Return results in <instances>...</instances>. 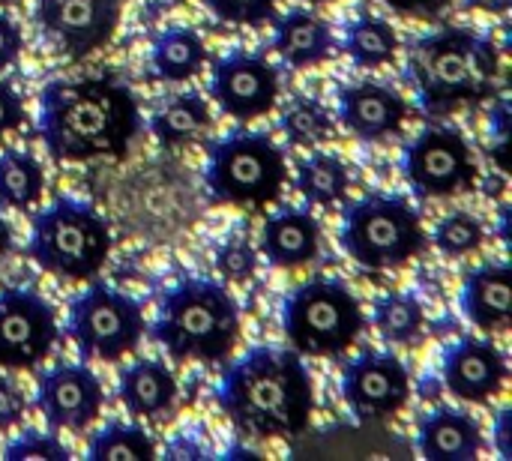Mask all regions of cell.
Instances as JSON below:
<instances>
[{
    "label": "cell",
    "mask_w": 512,
    "mask_h": 461,
    "mask_svg": "<svg viewBox=\"0 0 512 461\" xmlns=\"http://www.w3.org/2000/svg\"><path fill=\"white\" fill-rule=\"evenodd\" d=\"M216 402L243 438L285 441L309 429L315 387L294 348L255 345L225 369Z\"/></svg>",
    "instance_id": "2"
},
{
    "label": "cell",
    "mask_w": 512,
    "mask_h": 461,
    "mask_svg": "<svg viewBox=\"0 0 512 461\" xmlns=\"http://www.w3.org/2000/svg\"><path fill=\"white\" fill-rule=\"evenodd\" d=\"M12 249V225L3 219V213H0V258L6 255Z\"/></svg>",
    "instance_id": "42"
},
{
    "label": "cell",
    "mask_w": 512,
    "mask_h": 461,
    "mask_svg": "<svg viewBox=\"0 0 512 461\" xmlns=\"http://www.w3.org/2000/svg\"><path fill=\"white\" fill-rule=\"evenodd\" d=\"M204 450L189 444V438H171L168 450H165V459H201Z\"/></svg>",
    "instance_id": "41"
},
{
    "label": "cell",
    "mask_w": 512,
    "mask_h": 461,
    "mask_svg": "<svg viewBox=\"0 0 512 461\" xmlns=\"http://www.w3.org/2000/svg\"><path fill=\"white\" fill-rule=\"evenodd\" d=\"M138 132V99L114 75L54 78L39 93L36 135L57 162H120Z\"/></svg>",
    "instance_id": "1"
},
{
    "label": "cell",
    "mask_w": 512,
    "mask_h": 461,
    "mask_svg": "<svg viewBox=\"0 0 512 461\" xmlns=\"http://www.w3.org/2000/svg\"><path fill=\"white\" fill-rule=\"evenodd\" d=\"M45 195L42 162L27 150H0V207L27 213Z\"/></svg>",
    "instance_id": "27"
},
{
    "label": "cell",
    "mask_w": 512,
    "mask_h": 461,
    "mask_svg": "<svg viewBox=\"0 0 512 461\" xmlns=\"http://www.w3.org/2000/svg\"><path fill=\"white\" fill-rule=\"evenodd\" d=\"M285 183V150L267 132L234 129L207 147L204 186L213 204L261 210L282 198Z\"/></svg>",
    "instance_id": "6"
},
{
    "label": "cell",
    "mask_w": 512,
    "mask_h": 461,
    "mask_svg": "<svg viewBox=\"0 0 512 461\" xmlns=\"http://www.w3.org/2000/svg\"><path fill=\"white\" fill-rule=\"evenodd\" d=\"M420 390H423V393H420L423 399H435V396H441V393H438V390H441V381H429V378H426V381H420Z\"/></svg>",
    "instance_id": "43"
},
{
    "label": "cell",
    "mask_w": 512,
    "mask_h": 461,
    "mask_svg": "<svg viewBox=\"0 0 512 461\" xmlns=\"http://www.w3.org/2000/svg\"><path fill=\"white\" fill-rule=\"evenodd\" d=\"M144 333L147 321L141 303L105 282H93L69 300L66 336L87 363H120L138 351Z\"/></svg>",
    "instance_id": "9"
},
{
    "label": "cell",
    "mask_w": 512,
    "mask_h": 461,
    "mask_svg": "<svg viewBox=\"0 0 512 461\" xmlns=\"http://www.w3.org/2000/svg\"><path fill=\"white\" fill-rule=\"evenodd\" d=\"M510 300V267L504 261H489L465 273L459 306L477 330L504 333L510 327Z\"/></svg>",
    "instance_id": "20"
},
{
    "label": "cell",
    "mask_w": 512,
    "mask_h": 461,
    "mask_svg": "<svg viewBox=\"0 0 512 461\" xmlns=\"http://www.w3.org/2000/svg\"><path fill=\"white\" fill-rule=\"evenodd\" d=\"M444 390H450L459 402L486 405L504 393L510 366L504 351L483 336H462L450 342L441 354Z\"/></svg>",
    "instance_id": "16"
},
{
    "label": "cell",
    "mask_w": 512,
    "mask_h": 461,
    "mask_svg": "<svg viewBox=\"0 0 512 461\" xmlns=\"http://www.w3.org/2000/svg\"><path fill=\"white\" fill-rule=\"evenodd\" d=\"M228 459H261L258 453H252V450H231L228 453Z\"/></svg>",
    "instance_id": "44"
},
{
    "label": "cell",
    "mask_w": 512,
    "mask_h": 461,
    "mask_svg": "<svg viewBox=\"0 0 512 461\" xmlns=\"http://www.w3.org/2000/svg\"><path fill=\"white\" fill-rule=\"evenodd\" d=\"M114 237L105 216L78 198L60 195L30 219L27 252L39 270L66 282H93L111 255Z\"/></svg>",
    "instance_id": "5"
},
{
    "label": "cell",
    "mask_w": 512,
    "mask_h": 461,
    "mask_svg": "<svg viewBox=\"0 0 512 461\" xmlns=\"http://www.w3.org/2000/svg\"><path fill=\"white\" fill-rule=\"evenodd\" d=\"M24 117H27V111H24L18 90L6 78H0V144L9 132H15L24 123Z\"/></svg>",
    "instance_id": "37"
},
{
    "label": "cell",
    "mask_w": 512,
    "mask_h": 461,
    "mask_svg": "<svg viewBox=\"0 0 512 461\" xmlns=\"http://www.w3.org/2000/svg\"><path fill=\"white\" fill-rule=\"evenodd\" d=\"M339 243L366 270H396L429 249V234L408 198L369 195L345 207Z\"/></svg>",
    "instance_id": "8"
},
{
    "label": "cell",
    "mask_w": 512,
    "mask_h": 461,
    "mask_svg": "<svg viewBox=\"0 0 512 461\" xmlns=\"http://www.w3.org/2000/svg\"><path fill=\"white\" fill-rule=\"evenodd\" d=\"M336 114L360 141H384L405 129L411 108L399 90L375 81H357L336 90Z\"/></svg>",
    "instance_id": "17"
},
{
    "label": "cell",
    "mask_w": 512,
    "mask_h": 461,
    "mask_svg": "<svg viewBox=\"0 0 512 461\" xmlns=\"http://www.w3.org/2000/svg\"><path fill=\"white\" fill-rule=\"evenodd\" d=\"M36 411L51 432H84L105 408V390L84 363H60L36 378Z\"/></svg>",
    "instance_id": "15"
},
{
    "label": "cell",
    "mask_w": 512,
    "mask_h": 461,
    "mask_svg": "<svg viewBox=\"0 0 512 461\" xmlns=\"http://www.w3.org/2000/svg\"><path fill=\"white\" fill-rule=\"evenodd\" d=\"M345 54L351 57L354 66L360 69H381L390 66L399 57L402 39L396 27L378 15H360L345 24Z\"/></svg>",
    "instance_id": "26"
},
{
    "label": "cell",
    "mask_w": 512,
    "mask_h": 461,
    "mask_svg": "<svg viewBox=\"0 0 512 461\" xmlns=\"http://www.w3.org/2000/svg\"><path fill=\"white\" fill-rule=\"evenodd\" d=\"M210 126H213L210 102L195 90L162 99L150 117V132L162 147H183L195 141L201 132H207Z\"/></svg>",
    "instance_id": "23"
},
{
    "label": "cell",
    "mask_w": 512,
    "mask_h": 461,
    "mask_svg": "<svg viewBox=\"0 0 512 461\" xmlns=\"http://www.w3.org/2000/svg\"><path fill=\"white\" fill-rule=\"evenodd\" d=\"M294 189L312 207H336L351 192V171L339 156L327 150H315L297 162Z\"/></svg>",
    "instance_id": "25"
},
{
    "label": "cell",
    "mask_w": 512,
    "mask_h": 461,
    "mask_svg": "<svg viewBox=\"0 0 512 461\" xmlns=\"http://www.w3.org/2000/svg\"><path fill=\"white\" fill-rule=\"evenodd\" d=\"M273 51L291 69H312L333 57L336 36L330 21L312 9H291L273 18Z\"/></svg>",
    "instance_id": "21"
},
{
    "label": "cell",
    "mask_w": 512,
    "mask_h": 461,
    "mask_svg": "<svg viewBox=\"0 0 512 461\" xmlns=\"http://www.w3.org/2000/svg\"><path fill=\"white\" fill-rule=\"evenodd\" d=\"M117 399L135 420H162L177 402V378L162 360H135L120 369Z\"/></svg>",
    "instance_id": "22"
},
{
    "label": "cell",
    "mask_w": 512,
    "mask_h": 461,
    "mask_svg": "<svg viewBox=\"0 0 512 461\" xmlns=\"http://www.w3.org/2000/svg\"><path fill=\"white\" fill-rule=\"evenodd\" d=\"M15 3H21V0H0V6H15Z\"/></svg>",
    "instance_id": "46"
},
{
    "label": "cell",
    "mask_w": 512,
    "mask_h": 461,
    "mask_svg": "<svg viewBox=\"0 0 512 461\" xmlns=\"http://www.w3.org/2000/svg\"><path fill=\"white\" fill-rule=\"evenodd\" d=\"M417 453L426 461H477L483 456L480 423L450 405L432 408L417 423Z\"/></svg>",
    "instance_id": "19"
},
{
    "label": "cell",
    "mask_w": 512,
    "mask_h": 461,
    "mask_svg": "<svg viewBox=\"0 0 512 461\" xmlns=\"http://www.w3.org/2000/svg\"><path fill=\"white\" fill-rule=\"evenodd\" d=\"M507 126H510V105H507L504 96H498L495 105H492V111H489V132H492V138H495V144H492V159L498 162L501 174L510 171V165H507Z\"/></svg>",
    "instance_id": "36"
},
{
    "label": "cell",
    "mask_w": 512,
    "mask_h": 461,
    "mask_svg": "<svg viewBox=\"0 0 512 461\" xmlns=\"http://www.w3.org/2000/svg\"><path fill=\"white\" fill-rule=\"evenodd\" d=\"M486 243V228L474 213H450L438 222L435 228V246L441 249V255L447 258H468L474 252H480Z\"/></svg>",
    "instance_id": "31"
},
{
    "label": "cell",
    "mask_w": 512,
    "mask_h": 461,
    "mask_svg": "<svg viewBox=\"0 0 512 461\" xmlns=\"http://www.w3.org/2000/svg\"><path fill=\"white\" fill-rule=\"evenodd\" d=\"M321 252V222L300 207L276 210L261 228V255L279 270H300Z\"/></svg>",
    "instance_id": "18"
},
{
    "label": "cell",
    "mask_w": 512,
    "mask_h": 461,
    "mask_svg": "<svg viewBox=\"0 0 512 461\" xmlns=\"http://www.w3.org/2000/svg\"><path fill=\"white\" fill-rule=\"evenodd\" d=\"M207 90L222 114L249 123L276 108L282 84L279 69L264 54L234 48L213 60Z\"/></svg>",
    "instance_id": "13"
},
{
    "label": "cell",
    "mask_w": 512,
    "mask_h": 461,
    "mask_svg": "<svg viewBox=\"0 0 512 461\" xmlns=\"http://www.w3.org/2000/svg\"><path fill=\"white\" fill-rule=\"evenodd\" d=\"M339 390L360 423H384L411 402V375L393 351H363L342 366Z\"/></svg>",
    "instance_id": "12"
},
{
    "label": "cell",
    "mask_w": 512,
    "mask_h": 461,
    "mask_svg": "<svg viewBox=\"0 0 512 461\" xmlns=\"http://www.w3.org/2000/svg\"><path fill=\"white\" fill-rule=\"evenodd\" d=\"M156 441L135 423H108L87 444V459L93 461H150L156 459Z\"/></svg>",
    "instance_id": "30"
},
{
    "label": "cell",
    "mask_w": 512,
    "mask_h": 461,
    "mask_svg": "<svg viewBox=\"0 0 512 461\" xmlns=\"http://www.w3.org/2000/svg\"><path fill=\"white\" fill-rule=\"evenodd\" d=\"M27 417V399L9 378L0 375V432L18 429Z\"/></svg>",
    "instance_id": "35"
},
{
    "label": "cell",
    "mask_w": 512,
    "mask_h": 461,
    "mask_svg": "<svg viewBox=\"0 0 512 461\" xmlns=\"http://www.w3.org/2000/svg\"><path fill=\"white\" fill-rule=\"evenodd\" d=\"M207 63V45L192 27H168L153 39L150 66L159 81H192Z\"/></svg>",
    "instance_id": "24"
},
{
    "label": "cell",
    "mask_w": 512,
    "mask_h": 461,
    "mask_svg": "<svg viewBox=\"0 0 512 461\" xmlns=\"http://www.w3.org/2000/svg\"><path fill=\"white\" fill-rule=\"evenodd\" d=\"M258 270V252L246 240H228L225 246L216 249V273L225 282L243 285L255 276Z\"/></svg>",
    "instance_id": "34"
},
{
    "label": "cell",
    "mask_w": 512,
    "mask_h": 461,
    "mask_svg": "<svg viewBox=\"0 0 512 461\" xmlns=\"http://www.w3.org/2000/svg\"><path fill=\"white\" fill-rule=\"evenodd\" d=\"M501 48L492 33L474 27H444L411 39L405 75L417 90V105L429 117H450L465 105H480L495 93Z\"/></svg>",
    "instance_id": "3"
},
{
    "label": "cell",
    "mask_w": 512,
    "mask_h": 461,
    "mask_svg": "<svg viewBox=\"0 0 512 461\" xmlns=\"http://www.w3.org/2000/svg\"><path fill=\"white\" fill-rule=\"evenodd\" d=\"M24 51V33L15 18L0 12V72L15 66Z\"/></svg>",
    "instance_id": "39"
},
{
    "label": "cell",
    "mask_w": 512,
    "mask_h": 461,
    "mask_svg": "<svg viewBox=\"0 0 512 461\" xmlns=\"http://www.w3.org/2000/svg\"><path fill=\"white\" fill-rule=\"evenodd\" d=\"M381 3L402 18H417V21H435L453 6V0H381Z\"/></svg>",
    "instance_id": "38"
},
{
    "label": "cell",
    "mask_w": 512,
    "mask_h": 461,
    "mask_svg": "<svg viewBox=\"0 0 512 461\" xmlns=\"http://www.w3.org/2000/svg\"><path fill=\"white\" fill-rule=\"evenodd\" d=\"M60 336L57 315L45 297L30 288L0 291V369H39L51 357Z\"/></svg>",
    "instance_id": "11"
},
{
    "label": "cell",
    "mask_w": 512,
    "mask_h": 461,
    "mask_svg": "<svg viewBox=\"0 0 512 461\" xmlns=\"http://www.w3.org/2000/svg\"><path fill=\"white\" fill-rule=\"evenodd\" d=\"M495 450L504 461H512V411L501 408L495 414Z\"/></svg>",
    "instance_id": "40"
},
{
    "label": "cell",
    "mask_w": 512,
    "mask_h": 461,
    "mask_svg": "<svg viewBox=\"0 0 512 461\" xmlns=\"http://www.w3.org/2000/svg\"><path fill=\"white\" fill-rule=\"evenodd\" d=\"M240 306L225 282L183 279L159 303L150 336L174 363H222L240 342Z\"/></svg>",
    "instance_id": "4"
},
{
    "label": "cell",
    "mask_w": 512,
    "mask_h": 461,
    "mask_svg": "<svg viewBox=\"0 0 512 461\" xmlns=\"http://www.w3.org/2000/svg\"><path fill=\"white\" fill-rule=\"evenodd\" d=\"M363 330L366 312L342 279H309L282 300V333L300 357H342Z\"/></svg>",
    "instance_id": "7"
},
{
    "label": "cell",
    "mask_w": 512,
    "mask_h": 461,
    "mask_svg": "<svg viewBox=\"0 0 512 461\" xmlns=\"http://www.w3.org/2000/svg\"><path fill=\"white\" fill-rule=\"evenodd\" d=\"M303 3H312V6H321V3H333V0H303Z\"/></svg>",
    "instance_id": "45"
},
{
    "label": "cell",
    "mask_w": 512,
    "mask_h": 461,
    "mask_svg": "<svg viewBox=\"0 0 512 461\" xmlns=\"http://www.w3.org/2000/svg\"><path fill=\"white\" fill-rule=\"evenodd\" d=\"M33 18L60 54L84 60L114 39L120 0H36Z\"/></svg>",
    "instance_id": "14"
},
{
    "label": "cell",
    "mask_w": 512,
    "mask_h": 461,
    "mask_svg": "<svg viewBox=\"0 0 512 461\" xmlns=\"http://www.w3.org/2000/svg\"><path fill=\"white\" fill-rule=\"evenodd\" d=\"M204 6L225 24L261 27L279 15V0H204Z\"/></svg>",
    "instance_id": "32"
},
{
    "label": "cell",
    "mask_w": 512,
    "mask_h": 461,
    "mask_svg": "<svg viewBox=\"0 0 512 461\" xmlns=\"http://www.w3.org/2000/svg\"><path fill=\"white\" fill-rule=\"evenodd\" d=\"M3 459L6 461H66L69 459V450L60 444V438H57V435L27 429V432H21L12 444H6Z\"/></svg>",
    "instance_id": "33"
},
{
    "label": "cell",
    "mask_w": 512,
    "mask_h": 461,
    "mask_svg": "<svg viewBox=\"0 0 512 461\" xmlns=\"http://www.w3.org/2000/svg\"><path fill=\"white\" fill-rule=\"evenodd\" d=\"M402 174L417 198L447 201L477 186L480 165L462 129L432 123L405 144Z\"/></svg>",
    "instance_id": "10"
},
{
    "label": "cell",
    "mask_w": 512,
    "mask_h": 461,
    "mask_svg": "<svg viewBox=\"0 0 512 461\" xmlns=\"http://www.w3.org/2000/svg\"><path fill=\"white\" fill-rule=\"evenodd\" d=\"M372 327L390 345H417L426 327L423 303L414 294H381L372 303Z\"/></svg>",
    "instance_id": "28"
},
{
    "label": "cell",
    "mask_w": 512,
    "mask_h": 461,
    "mask_svg": "<svg viewBox=\"0 0 512 461\" xmlns=\"http://www.w3.org/2000/svg\"><path fill=\"white\" fill-rule=\"evenodd\" d=\"M279 129L285 132V138L294 147H303V150H315V147H321V144L336 138L333 114L318 99H309V96H294L282 108Z\"/></svg>",
    "instance_id": "29"
}]
</instances>
